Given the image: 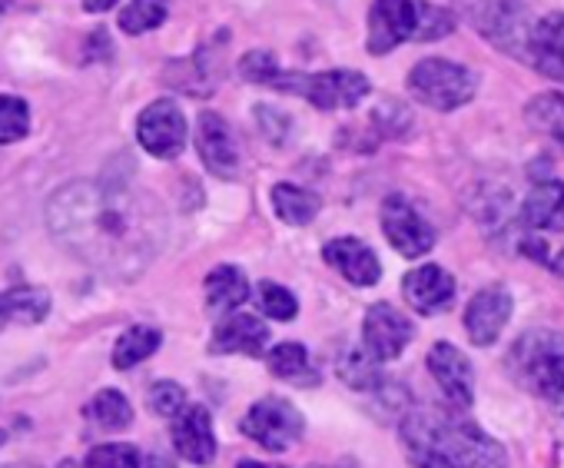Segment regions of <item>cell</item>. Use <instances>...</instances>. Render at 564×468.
<instances>
[{
	"instance_id": "6da1fadb",
	"label": "cell",
	"mask_w": 564,
	"mask_h": 468,
	"mask_svg": "<svg viewBox=\"0 0 564 468\" xmlns=\"http://www.w3.org/2000/svg\"><path fill=\"white\" fill-rule=\"evenodd\" d=\"M153 206L133 189L74 183L51 199V229L67 250L100 270H140L156 243Z\"/></svg>"
},
{
	"instance_id": "7a4b0ae2",
	"label": "cell",
	"mask_w": 564,
	"mask_h": 468,
	"mask_svg": "<svg viewBox=\"0 0 564 468\" xmlns=\"http://www.w3.org/2000/svg\"><path fill=\"white\" fill-rule=\"evenodd\" d=\"M402 445L415 468H508V455L491 435L442 412H412L402 422Z\"/></svg>"
},
{
	"instance_id": "3957f363",
	"label": "cell",
	"mask_w": 564,
	"mask_h": 468,
	"mask_svg": "<svg viewBox=\"0 0 564 468\" xmlns=\"http://www.w3.org/2000/svg\"><path fill=\"white\" fill-rule=\"evenodd\" d=\"M455 31V14L429 0H376L369 11V54L382 57L405 41H438Z\"/></svg>"
},
{
	"instance_id": "277c9868",
	"label": "cell",
	"mask_w": 564,
	"mask_h": 468,
	"mask_svg": "<svg viewBox=\"0 0 564 468\" xmlns=\"http://www.w3.org/2000/svg\"><path fill=\"white\" fill-rule=\"evenodd\" d=\"M508 369L528 392L564 412V333H524L508 352Z\"/></svg>"
},
{
	"instance_id": "5b68a950",
	"label": "cell",
	"mask_w": 564,
	"mask_h": 468,
	"mask_svg": "<svg viewBox=\"0 0 564 468\" xmlns=\"http://www.w3.org/2000/svg\"><path fill=\"white\" fill-rule=\"evenodd\" d=\"M269 84L275 90L300 94L319 110H346L369 97L372 84L359 70H326V74H272Z\"/></svg>"
},
{
	"instance_id": "8992f818",
	"label": "cell",
	"mask_w": 564,
	"mask_h": 468,
	"mask_svg": "<svg viewBox=\"0 0 564 468\" xmlns=\"http://www.w3.org/2000/svg\"><path fill=\"white\" fill-rule=\"evenodd\" d=\"M471 28L511 57H528V11L518 0H458Z\"/></svg>"
},
{
	"instance_id": "52a82bcc",
	"label": "cell",
	"mask_w": 564,
	"mask_h": 468,
	"mask_svg": "<svg viewBox=\"0 0 564 468\" xmlns=\"http://www.w3.org/2000/svg\"><path fill=\"white\" fill-rule=\"evenodd\" d=\"M475 74L462 64L442 61V57H429L419 61L409 74V90L419 104L432 107V110H458L475 97Z\"/></svg>"
},
{
	"instance_id": "ba28073f",
	"label": "cell",
	"mask_w": 564,
	"mask_h": 468,
	"mask_svg": "<svg viewBox=\"0 0 564 468\" xmlns=\"http://www.w3.org/2000/svg\"><path fill=\"white\" fill-rule=\"evenodd\" d=\"M239 428L256 442L262 445L265 451H286L290 445H296L303 438V412L279 399V395H269V399H259L239 422Z\"/></svg>"
},
{
	"instance_id": "9c48e42d",
	"label": "cell",
	"mask_w": 564,
	"mask_h": 468,
	"mask_svg": "<svg viewBox=\"0 0 564 468\" xmlns=\"http://www.w3.org/2000/svg\"><path fill=\"white\" fill-rule=\"evenodd\" d=\"M382 232H386V240L409 260H419L435 247V229L429 226V219L402 193L386 196V203H382Z\"/></svg>"
},
{
	"instance_id": "30bf717a",
	"label": "cell",
	"mask_w": 564,
	"mask_h": 468,
	"mask_svg": "<svg viewBox=\"0 0 564 468\" xmlns=\"http://www.w3.org/2000/svg\"><path fill=\"white\" fill-rule=\"evenodd\" d=\"M186 117L173 100L150 104L137 120V140L140 146L156 160H173L186 150Z\"/></svg>"
},
{
	"instance_id": "8fae6325",
	"label": "cell",
	"mask_w": 564,
	"mask_h": 468,
	"mask_svg": "<svg viewBox=\"0 0 564 468\" xmlns=\"http://www.w3.org/2000/svg\"><path fill=\"white\" fill-rule=\"evenodd\" d=\"M415 336V326L389 303H376L369 313H366V323H362V342L366 349L379 359V362H389V359H399L402 349L412 342Z\"/></svg>"
},
{
	"instance_id": "7c38bea8",
	"label": "cell",
	"mask_w": 564,
	"mask_h": 468,
	"mask_svg": "<svg viewBox=\"0 0 564 468\" xmlns=\"http://www.w3.org/2000/svg\"><path fill=\"white\" fill-rule=\"evenodd\" d=\"M196 150H199L209 173H216L219 179H236L239 150H236L229 123L219 113H213V110L199 113V120H196Z\"/></svg>"
},
{
	"instance_id": "4fadbf2b",
	"label": "cell",
	"mask_w": 564,
	"mask_h": 468,
	"mask_svg": "<svg viewBox=\"0 0 564 468\" xmlns=\"http://www.w3.org/2000/svg\"><path fill=\"white\" fill-rule=\"evenodd\" d=\"M429 372L435 376L438 389L445 392V399L455 409H468L475 399V372L471 362L465 359L462 349H455L452 342H435L429 352Z\"/></svg>"
},
{
	"instance_id": "5bb4252c",
	"label": "cell",
	"mask_w": 564,
	"mask_h": 468,
	"mask_svg": "<svg viewBox=\"0 0 564 468\" xmlns=\"http://www.w3.org/2000/svg\"><path fill=\"white\" fill-rule=\"evenodd\" d=\"M511 319V293L505 286H488L471 296L465 309V333L475 346H491Z\"/></svg>"
},
{
	"instance_id": "9a60e30c",
	"label": "cell",
	"mask_w": 564,
	"mask_h": 468,
	"mask_svg": "<svg viewBox=\"0 0 564 468\" xmlns=\"http://www.w3.org/2000/svg\"><path fill=\"white\" fill-rule=\"evenodd\" d=\"M402 293L409 300V306L422 316H435V313H445L455 300V280L448 270L429 263V266H419L412 270L405 280H402Z\"/></svg>"
},
{
	"instance_id": "2e32d148",
	"label": "cell",
	"mask_w": 564,
	"mask_h": 468,
	"mask_svg": "<svg viewBox=\"0 0 564 468\" xmlns=\"http://www.w3.org/2000/svg\"><path fill=\"white\" fill-rule=\"evenodd\" d=\"M173 445L176 451L193 465H209L216 458V435L209 409L203 405H183V412L173 422Z\"/></svg>"
},
{
	"instance_id": "e0dca14e",
	"label": "cell",
	"mask_w": 564,
	"mask_h": 468,
	"mask_svg": "<svg viewBox=\"0 0 564 468\" xmlns=\"http://www.w3.org/2000/svg\"><path fill=\"white\" fill-rule=\"evenodd\" d=\"M323 260H326L343 280H349L352 286H376V283L382 280L379 257H376L362 240H352V237L329 240V243L323 247Z\"/></svg>"
},
{
	"instance_id": "ac0fdd59",
	"label": "cell",
	"mask_w": 564,
	"mask_h": 468,
	"mask_svg": "<svg viewBox=\"0 0 564 468\" xmlns=\"http://www.w3.org/2000/svg\"><path fill=\"white\" fill-rule=\"evenodd\" d=\"M265 346H269V326L259 316H249V313H229L216 326L213 342H209V349L219 352V356H232V352L259 356Z\"/></svg>"
},
{
	"instance_id": "d6986e66",
	"label": "cell",
	"mask_w": 564,
	"mask_h": 468,
	"mask_svg": "<svg viewBox=\"0 0 564 468\" xmlns=\"http://www.w3.org/2000/svg\"><path fill=\"white\" fill-rule=\"evenodd\" d=\"M528 57L541 74L564 80V14H547L538 24H531Z\"/></svg>"
},
{
	"instance_id": "ffe728a7",
	"label": "cell",
	"mask_w": 564,
	"mask_h": 468,
	"mask_svg": "<svg viewBox=\"0 0 564 468\" xmlns=\"http://www.w3.org/2000/svg\"><path fill=\"white\" fill-rule=\"evenodd\" d=\"M521 219L541 232H564V179H541L521 203Z\"/></svg>"
},
{
	"instance_id": "44dd1931",
	"label": "cell",
	"mask_w": 564,
	"mask_h": 468,
	"mask_svg": "<svg viewBox=\"0 0 564 468\" xmlns=\"http://www.w3.org/2000/svg\"><path fill=\"white\" fill-rule=\"evenodd\" d=\"M246 300H249V283H246L242 270L216 266L206 276V306H209V313H216V316L236 313Z\"/></svg>"
},
{
	"instance_id": "7402d4cb",
	"label": "cell",
	"mask_w": 564,
	"mask_h": 468,
	"mask_svg": "<svg viewBox=\"0 0 564 468\" xmlns=\"http://www.w3.org/2000/svg\"><path fill=\"white\" fill-rule=\"evenodd\" d=\"M51 313V296L37 286H18L0 293V329L21 323V326H34Z\"/></svg>"
},
{
	"instance_id": "603a6c76",
	"label": "cell",
	"mask_w": 564,
	"mask_h": 468,
	"mask_svg": "<svg viewBox=\"0 0 564 468\" xmlns=\"http://www.w3.org/2000/svg\"><path fill=\"white\" fill-rule=\"evenodd\" d=\"M323 199L303 186H293V183H275L272 186V209L282 222H290V226H306L316 219Z\"/></svg>"
},
{
	"instance_id": "cb8c5ba5",
	"label": "cell",
	"mask_w": 564,
	"mask_h": 468,
	"mask_svg": "<svg viewBox=\"0 0 564 468\" xmlns=\"http://www.w3.org/2000/svg\"><path fill=\"white\" fill-rule=\"evenodd\" d=\"M84 412H87V418H90L97 428H104V432H117V428H127V425L133 422V405H130L127 395L117 392V389L97 392V395L87 402Z\"/></svg>"
},
{
	"instance_id": "d4e9b609",
	"label": "cell",
	"mask_w": 564,
	"mask_h": 468,
	"mask_svg": "<svg viewBox=\"0 0 564 468\" xmlns=\"http://www.w3.org/2000/svg\"><path fill=\"white\" fill-rule=\"evenodd\" d=\"M160 342H163V333L160 329H153V326H133V329H127L117 339V346H113V366L117 369H133L137 362L150 359L160 349Z\"/></svg>"
},
{
	"instance_id": "484cf974",
	"label": "cell",
	"mask_w": 564,
	"mask_h": 468,
	"mask_svg": "<svg viewBox=\"0 0 564 468\" xmlns=\"http://www.w3.org/2000/svg\"><path fill=\"white\" fill-rule=\"evenodd\" d=\"M339 379L352 389H379L382 385V372H379V359L362 346V349H343L339 352Z\"/></svg>"
},
{
	"instance_id": "4316f807",
	"label": "cell",
	"mask_w": 564,
	"mask_h": 468,
	"mask_svg": "<svg viewBox=\"0 0 564 468\" xmlns=\"http://www.w3.org/2000/svg\"><path fill=\"white\" fill-rule=\"evenodd\" d=\"M269 372L286 382H313V362L303 342H279L269 352Z\"/></svg>"
},
{
	"instance_id": "83f0119b",
	"label": "cell",
	"mask_w": 564,
	"mask_h": 468,
	"mask_svg": "<svg viewBox=\"0 0 564 468\" xmlns=\"http://www.w3.org/2000/svg\"><path fill=\"white\" fill-rule=\"evenodd\" d=\"M524 113H528L531 127H538L541 133L564 143V94H538Z\"/></svg>"
},
{
	"instance_id": "f1b7e54d",
	"label": "cell",
	"mask_w": 564,
	"mask_h": 468,
	"mask_svg": "<svg viewBox=\"0 0 564 468\" xmlns=\"http://www.w3.org/2000/svg\"><path fill=\"white\" fill-rule=\"evenodd\" d=\"M170 14V4L166 0H130L120 14V28L123 34H147V31H156Z\"/></svg>"
},
{
	"instance_id": "f546056e",
	"label": "cell",
	"mask_w": 564,
	"mask_h": 468,
	"mask_svg": "<svg viewBox=\"0 0 564 468\" xmlns=\"http://www.w3.org/2000/svg\"><path fill=\"white\" fill-rule=\"evenodd\" d=\"M31 130V110L21 97H0V143H18Z\"/></svg>"
},
{
	"instance_id": "4dcf8cb0",
	"label": "cell",
	"mask_w": 564,
	"mask_h": 468,
	"mask_svg": "<svg viewBox=\"0 0 564 468\" xmlns=\"http://www.w3.org/2000/svg\"><path fill=\"white\" fill-rule=\"evenodd\" d=\"M256 296H259V309H262L269 319L290 323V319H296V313H300L296 296H293L286 286H279V283H269V280H265V283H259Z\"/></svg>"
},
{
	"instance_id": "1f68e13d",
	"label": "cell",
	"mask_w": 564,
	"mask_h": 468,
	"mask_svg": "<svg viewBox=\"0 0 564 468\" xmlns=\"http://www.w3.org/2000/svg\"><path fill=\"white\" fill-rule=\"evenodd\" d=\"M84 468H140V451L130 442H107L90 448Z\"/></svg>"
},
{
	"instance_id": "d6a6232c",
	"label": "cell",
	"mask_w": 564,
	"mask_h": 468,
	"mask_svg": "<svg viewBox=\"0 0 564 468\" xmlns=\"http://www.w3.org/2000/svg\"><path fill=\"white\" fill-rule=\"evenodd\" d=\"M147 405L153 409V415L176 418V415L183 412V405H186V392H183V385H176V382L163 379V382L150 385V392H147Z\"/></svg>"
},
{
	"instance_id": "836d02e7",
	"label": "cell",
	"mask_w": 564,
	"mask_h": 468,
	"mask_svg": "<svg viewBox=\"0 0 564 468\" xmlns=\"http://www.w3.org/2000/svg\"><path fill=\"white\" fill-rule=\"evenodd\" d=\"M521 253H524V257H531V260H538V263H541V266H547L551 273L564 276V250H551L544 240L528 237V240H521Z\"/></svg>"
},
{
	"instance_id": "e575fe53",
	"label": "cell",
	"mask_w": 564,
	"mask_h": 468,
	"mask_svg": "<svg viewBox=\"0 0 564 468\" xmlns=\"http://www.w3.org/2000/svg\"><path fill=\"white\" fill-rule=\"evenodd\" d=\"M242 74H246V80H252V84H269V77L275 74V61H272V54H265V51H252V54L242 61Z\"/></svg>"
},
{
	"instance_id": "d590c367",
	"label": "cell",
	"mask_w": 564,
	"mask_h": 468,
	"mask_svg": "<svg viewBox=\"0 0 564 468\" xmlns=\"http://www.w3.org/2000/svg\"><path fill=\"white\" fill-rule=\"evenodd\" d=\"M117 4V0H84V8L90 11V14H100V11H110Z\"/></svg>"
},
{
	"instance_id": "8d00e7d4",
	"label": "cell",
	"mask_w": 564,
	"mask_h": 468,
	"mask_svg": "<svg viewBox=\"0 0 564 468\" xmlns=\"http://www.w3.org/2000/svg\"><path fill=\"white\" fill-rule=\"evenodd\" d=\"M236 468H282V465H265V461H239Z\"/></svg>"
},
{
	"instance_id": "74e56055",
	"label": "cell",
	"mask_w": 564,
	"mask_h": 468,
	"mask_svg": "<svg viewBox=\"0 0 564 468\" xmlns=\"http://www.w3.org/2000/svg\"><path fill=\"white\" fill-rule=\"evenodd\" d=\"M0 445H4V432H0Z\"/></svg>"
}]
</instances>
